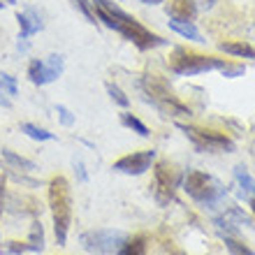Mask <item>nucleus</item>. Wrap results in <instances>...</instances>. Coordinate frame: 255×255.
Returning a JSON list of instances; mask_svg holds the SVG:
<instances>
[{
    "label": "nucleus",
    "mask_w": 255,
    "mask_h": 255,
    "mask_svg": "<svg viewBox=\"0 0 255 255\" xmlns=\"http://www.w3.org/2000/svg\"><path fill=\"white\" fill-rule=\"evenodd\" d=\"M91 2H93L95 16L107 28L121 33L128 42H132L139 51H148V49H158L167 44V40H162L160 35H155L148 28H144L132 14L123 12L114 0H91Z\"/></svg>",
    "instance_id": "obj_1"
},
{
    "label": "nucleus",
    "mask_w": 255,
    "mask_h": 255,
    "mask_svg": "<svg viewBox=\"0 0 255 255\" xmlns=\"http://www.w3.org/2000/svg\"><path fill=\"white\" fill-rule=\"evenodd\" d=\"M139 88L144 98L153 105L158 112H162L165 116H174V119H188L190 112L188 105H183L179 98L174 95V91L169 88V84L158 74H146L139 79Z\"/></svg>",
    "instance_id": "obj_2"
},
{
    "label": "nucleus",
    "mask_w": 255,
    "mask_h": 255,
    "mask_svg": "<svg viewBox=\"0 0 255 255\" xmlns=\"http://www.w3.org/2000/svg\"><path fill=\"white\" fill-rule=\"evenodd\" d=\"M49 207L54 218L56 242L65 244L70 225H72V195H70V183L65 176H54L49 181Z\"/></svg>",
    "instance_id": "obj_3"
},
{
    "label": "nucleus",
    "mask_w": 255,
    "mask_h": 255,
    "mask_svg": "<svg viewBox=\"0 0 255 255\" xmlns=\"http://www.w3.org/2000/svg\"><path fill=\"white\" fill-rule=\"evenodd\" d=\"M183 190L188 193L190 200L202 204L204 209H216L228 202V190L216 176L200 172V169H190L186 179H183ZM223 209V207H221Z\"/></svg>",
    "instance_id": "obj_4"
},
{
    "label": "nucleus",
    "mask_w": 255,
    "mask_h": 255,
    "mask_svg": "<svg viewBox=\"0 0 255 255\" xmlns=\"http://www.w3.org/2000/svg\"><path fill=\"white\" fill-rule=\"evenodd\" d=\"M167 65L174 74H181V77H195V74H204V72H214L218 70L221 72L223 67L228 65V61L223 58H214V56H202L188 51L183 47H176L167 58Z\"/></svg>",
    "instance_id": "obj_5"
},
{
    "label": "nucleus",
    "mask_w": 255,
    "mask_h": 255,
    "mask_svg": "<svg viewBox=\"0 0 255 255\" xmlns=\"http://www.w3.org/2000/svg\"><path fill=\"white\" fill-rule=\"evenodd\" d=\"M179 130L186 132L190 141L195 144V148L200 151H209V153H232L235 151V141L230 139L225 132H218V130H204V128L197 126H186V123H176Z\"/></svg>",
    "instance_id": "obj_6"
},
{
    "label": "nucleus",
    "mask_w": 255,
    "mask_h": 255,
    "mask_svg": "<svg viewBox=\"0 0 255 255\" xmlns=\"http://www.w3.org/2000/svg\"><path fill=\"white\" fill-rule=\"evenodd\" d=\"M128 239V235L123 230H88V232H81L79 244L84 246V251L95 255H109L116 253V251L123 246V242Z\"/></svg>",
    "instance_id": "obj_7"
},
{
    "label": "nucleus",
    "mask_w": 255,
    "mask_h": 255,
    "mask_svg": "<svg viewBox=\"0 0 255 255\" xmlns=\"http://www.w3.org/2000/svg\"><path fill=\"white\" fill-rule=\"evenodd\" d=\"M179 183H181V174L169 165V160L155 162V167H153V197L160 207L169 204V200L174 197L176 188H179Z\"/></svg>",
    "instance_id": "obj_8"
},
{
    "label": "nucleus",
    "mask_w": 255,
    "mask_h": 255,
    "mask_svg": "<svg viewBox=\"0 0 255 255\" xmlns=\"http://www.w3.org/2000/svg\"><path fill=\"white\" fill-rule=\"evenodd\" d=\"M65 67V58L61 54H51L47 61H30L28 65V79L33 81L35 86H47L51 81H56L63 74Z\"/></svg>",
    "instance_id": "obj_9"
},
{
    "label": "nucleus",
    "mask_w": 255,
    "mask_h": 255,
    "mask_svg": "<svg viewBox=\"0 0 255 255\" xmlns=\"http://www.w3.org/2000/svg\"><path fill=\"white\" fill-rule=\"evenodd\" d=\"M155 160V151H139V153H128L123 158L114 162V169L116 172H121V174H130V176H139L144 174L146 169H151Z\"/></svg>",
    "instance_id": "obj_10"
},
{
    "label": "nucleus",
    "mask_w": 255,
    "mask_h": 255,
    "mask_svg": "<svg viewBox=\"0 0 255 255\" xmlns=\"http://www.w3.org/2000/svg\"><path fill=\"white\" fill-rule=\"evenodd\" d=\"M214 223L221 235H235L239 232V225H251V218L239 207H223V214L216 216Z\"/></svg>",
    "instance_id": "obj_11"
},
{
    "label": "nucleus",
    "mask_w": 255,
    "mask_h": 255,
    "mask_svg": "<svg viewBox=\"0 0 255 255\" xmlns=\"http://www.w3.org/2000/svg\"><path fill=\"white\" fill-rule=\"evenodd\" d=\"M235 186L239 190V197L244 202H251L255 200V179L251 176V172L246 169V165H237L235 167Z\"/></svg>",
    "instance_id": "obj_12"
},
{
    "label": "nucleus",
    "mask_w": 255,
    "mask_h": 255,
    "mask_svg": "<svg viewBox=\"0 0 255 255\" xmlns=\"http://www.w3.org/2000/svg\"><path fill=\"white\" fill-rule=\"evenodd\" d=\"M16 21H19V40H28L30 35L40 33L42 26H44L35 9H26V12H19V14H16Z\"/></svg>",
    "instance_id": "obj_13"
},
{
    "label": "nucleus",
    "mask_w": 255,
    "mask_h": 255,
    "mask_svg": "<svg viewBox=\"0 0 255 255\" xmlns=\"http://www.w3.org/2000/svg\"><path fill=\"white\" fill-rule=\"evenodd\" d=\"M167 16L176 21H195L197 5H195V0H172L167 5Z\"/></svg>",
    "instance_id": "obj_14"
},
{
    "label": "nucleus",
    "mask_w": 255,
    "mask_h": 255,
    "mask_svg": "<svg viewBox=\"0 0 255 255\" xmlns=\"http://www.w3.org/2000/svg\"><path fill=\"white\" fill-rule=\"evenodd\" d=\"M218 49L230 56H239V58H251V61H255V49L251 47V44H246V42H221Z\"/></svg>",
    "instance_id": "obj_15"
},
{
    "label": "nucleus",
    "mask_w": 255,
    "mask_h": 255,
    "mask_svg": "<svg viewBox=\"0 0 255 255\" xmlns=\"http://www.w3.org/2000/svg\"><path fill=\"white\" fill-rule=\"evenodd\" d=\"M169 28L174 30V33H179L181 37H186V40H193V42H204L202 40V33L195 28L193 21H176V19H169Z\"/></svg>",
    "instance_id": "obj_16"
},
{
    "label": "nucleus",
    "mask_w": 255,
    "mask_h": 255,
    "mask_svg": "<svg viewBox=\"0 0 255 255\" xmlns=\"http://www.w3.org/2000/svg\"><path fill=\"white\" fill-rule=\"evenodd\" d=\"M26 251H30V253H40V251H44V228H42L40 221H33V225H30V235H28V242H26Z\"/></svg>",
    "instance_id": "obj_17"
},
{
    "label": "nucleus",
    "mask_w": 255,
    "mask_h": 255,
    "mask_svg": "<svg viewBox=\"0 0 255 255\" xmlns=\"http://www.w3.org/2000/svg\"><path fill=\"white\" fill-rule=\"evenodd\" d=\"M2 160L9 165V167H16V169H23V172H35L37 169V165H35L33 160H28V158H23V155L14 153V151H9V148H2Z\"/></svg>",
    "instance_id": "obj_18"
},
{
    "label": "nucleus",
    "mask_w": 255,
    "mask_h": 255,
    "mask_svg": "<svg viewBox=\"0 0 255 255\" xmlns=\"http://www.w3.org/2000/svg\"><path fill=\"white\" fill-rule=\"evenodd\" d=\"M119 255H146V237L137 235L132 239H126L123 246L116 251Z\"/></svg>",
    "instance_id": "obj_19"
},
{
    "label": "nucleus",
    "mask_w": 255,
    "mask_h": 255,
    "mask_svg": "<svg viewBox=\"0 0 255 255\" xmlns=\"http://www.w3.org/2000/svg\"><path fill=\"white\" fill-rule=\"evenodd\" d=\"M21 132L28 134L30 139H37V141H54L56 139L54 132H49V130H44V128L33 126V123H21Z\"/></svg>",
    "instance_id": "obj_20"
},
{
    "label": "nucleus",
    "mask_w": 255,
    "mask_h": 255,
    "mask_svg": "<svg viewBox=\"0 0 255 255\" xmlns=\"http://www.w3.org/2000/svg\"><path fill=\"white\" fill-rule=\"evenodd\" d=\"M121 123L126 128H130L132 132H137L139 137H148V134H151V130H148V128L144 126V123H141L137 116L130 114V112H123V114H121Z\"/></svg>",
    "instance_id": "obj_21"
},
{
    "label": "nucleus",
    "mask_w": 255,
    "mask_h": 255,
    "mask_svg": "<svg viewBox=\"0 0 255 255\" xmlns=\"http://www.w3.org/2000/svg\"><path fill=\"white\" fill-rule=\"evenodd\" d=\"M223 242H225V249L230 251V255H255L253 249H249L246 244H242L232 235H223Z\"/></svg>",
    "instance_id": "obj_22"
},
{
    "label": "nucleus",
    "mask_w": 255,
    "mask_h": 255,
    "mask_svg": "<svg viewBox=\"0 0 255 255\" xmlns=\"http://www.w3.org/2000/svg\"><path fill=\"white\" fill-rule=\"evenodd\" d=\"M107 93H109V98H112V100L119 105V107H123V109L130 107V98H128V95L123 93V91L116 86V84H112V81L107 84Z\"/></svg>",
    "instance_id": "obj_23"
},
{
    "label": "nucleus",
    "mask_w": 255,
    "mask_h": 255,
    "mask_svg": "<svg viewBox=\"0 0 255 255\" xmlns=\"http://www.w3.org/2000/svg\"><path fill=\"white\" fill-rule=\"evenodd\" d=\"M0 93L5 95H16V79L9 74L0 72Z\"/></svg>",
    "instance_id": "obj_24"
},
{
    "label": "nucleus",
    "mask_w": 255,
    "mask_h": 255,
    "mask_svg": "<svg viewBox=\"0 0 255 255\" xmlns=\"http://www.w3.org/2000/svg\"><path fill=\"white\" fill-rule=\"evenodd\" d=\"M74 5L79 7V9H81V14H84V16H86V19L91 21V23H98V21H95L93 2H91V0H74Z\"/></svg>",
    "instance_id": "obj_25"
},
{
    "label": "nucleus",
    "mask_w": 255,
    "mask_h": 255,
    "mask_svg": "<svg viewBox=\"0 0 255 255\" xmlns=\"http://www.w3.org/2000/svg\"><path fill=\"white\" fill-rule=\"evenodd\" d=\"M223 77H228V79H235V77H242L244 72H246V67L244 65H235V63H228V65L221 70Z\"/></svg>",
    "instance_id": "obj_26"
},
{
    "label": "nucleus",
    "mask_w": 255,
    "mask_h": 255,
    "mask_svg": "<svg viewBox=\"0 0 255 255\" xmlns=\"http://www.w3.org/2000/svg\"><path fill=\"white\" fill-rule=\"evenodd\" d=\"M56 112H58V116H61V123L65 128L74 126V116H72V112H70L65 105H56Z\"/></svg>",
    "instance_id": "obj_27"
},
{
    "label": "nucleus",
    "mask_w": 255,
    "mask_h": 255,
    "mask_svg": "<svg viewBox=\"0 0 255 255\" xmlns=\"http://www.w3.org/2000/svg\"><path fill=\"white\" fill-rule=\"evenodd\" d=\"M74 172H77V176H79V181H81V183H86V181H88V174H86V169H84V162L77 160V158H74Z\"/></svg>",
    "instance_id": "obj_28"
},
{
    "label": "nucleus",
    "mask_w": 255,
    "mask_h": 255,
    "mask_svg": "<svg viewBox=\"0 0 255 255\" xmlns=\"http://www.w3.org/2000/svg\"><path fill=\"white\" fill-rule=\"evenodd\" d=\"M0 107H12V102H9V100H7V98H5V93H0Z\"/></svg>",
    "instance_id": "obj_29"
},
{
    "label": "nucleus",
    "mask_w": 255,
    "mask_h": 255,
    "mask_svg": "<svg viewBox=\"0 0 255 255\" xmlns=\"http://www.w3.org/2000/svg\"><path fill=\"white\" fill-rule=\"evenodd\" d=\"M2 197H5V179H0V209H2Z\"/></svg>",
    "instance_id": "obj_30"
},
{
    "label": "nucleus",
    "mask_w": 255,
    "mask_h": 255,
    "mask_svg": "<svg viewBox=\"0 0 255 255\" xmlns=\"http://www.w3.org/2000/svg\"><path fill=\"white\" fill-rule=\"evenodd\" d=\"M141 2H146V5H160V2H165V0H141Z\"/></svg>",
    "instance_id": "obj_31"
},
{
    "label": "nucleus",
    "mask_w": 255,
    "mask_h": 255,
    "mask_svg": "<svg viewBox=\"0 0 255 255\" xmlns=\"http://www.w3.org/2000/svg\"><path fill=\"white\" fill-rule=\"evenodd\" d=\"M204 2H207V7H214V2H216V0H204Z\"/></svg>",
    "instance_id": "obj_32"
},
{
    "label": "nucleus",
    "mask_w": 255,
    "mask_h": 255,
    "mask_svg": "<svg viewBox=\"0 0 255 255\" xmlns=\"http://www.w3.org/2000/svg\"><path fill=\"white\" fill-rule=\"evenodd\" d=\"M249 204H251V209H253V214H255V200H251Z\"/></svg>",
    "instance_id": "obj_33"
},
{
    "label": "nucleus",
    "mask_w": 255,
    "mask_h": 255,
    "mask_svg": "<svg viewBox=\"0 0 255 255\" xmlns=\"http://www.w3.org/2000/svg\"><path fill=\"white\" fill-rule=\"evenodd\" d=\"M9 2H16V0H9Z\"/></svg>",
    "instance_id": "obj_34"
},
{
    "label": "nucleus",
    "mask_w": 255,
    "mask_h": 255,
    "mask_svg": "<svg viewBox=\"0 0 255 255\" xmlns=\"http://www.w3.org/2000/svg\"><path fill=\"white\" fill-rule=\"evenodd\" d=\"M0 253H2V249H0Z\"/></svg>",
    "instance_id": "obj_35"
}]
</instances>
